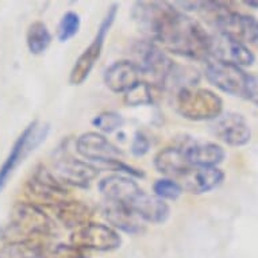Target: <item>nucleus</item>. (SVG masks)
<instances>
[{
    "instance_id": "nucleus-1",
    "label": "nucleus",
    "mask_w": 258,
    "mask_h": 258,
    "mask_svg": "<svg viewBox=\"0 0 258 258\" xmlns=\"http://www.w3.org/2000/svg\"><path fill=\"white\" fill-rule=\"evenodd\" d=\"M133 18L150 41L162 50L194 61H211V35L199 22L188 17L172 3L138 2Z\"/></svg>"
},
{
    "instance_id": "nucleus-2",
    "label": "nucleus",
    "mask_w": 258,
    "mask_h": 258,
    "mask_svg": "<svg viewBox=\"0 0 258 258\" xmlns=\"http://www.w3.org/2000/svg\"><path fill=\"white\" fill-rule=\"evenodd\" d=\"M54 231V223L42 208L33 203H18L0 229V239L6 243L35 241Z\"/></svg>"
},
{
    "instance_id": "nucleus-3",
    "label": "nucleus",
    "mask_w": 258,
    "mask_h": 258,
    "mask_svg": "<svg viewBox=\"0 0 258 258\" xmlns=\"http://www.w3.org/2000/svg\"><path fill=\"white\" fill-rule=\"evenodd\" d=\"M202 10L218 29V33L227 35L243 45H258V19L247 14L238 13L224 3L200 2Z\"/></svg>"
},
{
    "instance_id": "nucleus-4",
    "label": "nucleus",
    "mask_w": 258,
    "mask_h": 258,
    "mask_svg": "<svg viewBox=\"0 0 258 258\" xmlns=\"http://www.w3.org/2000/svg\"><path fill=\"white\" fill-rule=\"evenodd\" d=\"M176 110L182 118L192 122L215 120L223 112V100L210 89L189 87L176 92Z\"/></svg>"
},
{
    "instance_id": "nucleus-5",
    "label": "nucleus",
    "mask_w": 258,
    "mask_h": 258,
    "mask_svg": "<svg viewBox=\"0 0 258 258\" xmlns=\"http://www.w3.org/2000/svg\"><path fill=\"white\" fill-rule=\"evenodd\" d=\"M49 132L50 126L47 123L33 120L21 133V136L18 137L10 149L5 162L0 166V192L5 189L10 178L13 177L15 170L25 162L26 158L45 142Z\"/></svg>"
},
{
    "instance_id": "nucleus-6",
    "label": "nucleus",
    "mask_w": 258,
    "mask_h": 258,
    "mask_svg": "<svg viewBox=\"0 0 258 258\" xmlns=\"http://www.w3.org/2000/svg\"><path fill=\"white\" fill-rule=\"evenodd\" d=\"M116 14H118V5H112L103 18L92 42L89 43L88 47L76 59L69 75V83L72 85H81L89 77L92 69L95 68V65L102 55L104 41H106L107 34L110 33V29L114 25Z\"/></svg>"
},
{
    "instance_id": "nucleus-7",
    "label": "nucleus",
    "mask_w": 258,
    "mask_h": 258,
    "mask_svg": "<svg viewBox=\"0 0 258 258\" xmlns=\"http://www.w3.org/2000/svg\"><path fill=\"white\" fill-rule=\"evenodd\" d=\"M133 54L137 67L140 68L142 76H148L153 80V85L162 88L168 75L176 62L165 54L158 45L149 41H140L133 47Z\"/></svg>"
},
{
    "instance_id": "nucleus-8",
    "label": "nucleus",
    "mask_w": 258,
    "mask_h": 258,
    "mask_svg": "<svg viewBox=\"0 0 258 258\" xmlns=\"http://www.w3.org/2000/svg\"><path fill=\"white\" fill-rule=\"evenodd\" d=\"M27 195L31 198L30 203L38 206L45 204L49 207H54L63 200L69 199L68 189L50 173L46 168L38 166L27 181Z\"/></svg>"
},
{
    "instance_id": "nucleus-9",
    "label": "nucleus",
    "mask_w": 258,
    "mask_h": 258,
    "mask_svg": "<svg viewBox=\"0 0 258 258\" xmlns=\"http://www.w3.org/2000/svg\"><path fill=\"white\" fill-rule=\"evenodd\" d=\"M71 243L83 250L112 251L120 247L122 237L111 226L102 223H87L73 230Z\"/></svg>"
},
{
    "instance_id": "nucleus-10",
    "label": "nucleus",
    "mask_w": 258,
    "mask_h": 258,
    "mask_svg": "<svg viewBox=\"0 0 258 258\" xmlns=\"http://www.w3.org/2000/svg\"><path fill=\"white\" fill-rule=\"evenodd\" d=\"M204 73L206 79L222 92L245 99L249 73H246L241 67L212 59L207 62Z\"/></svg>"
},
{
    "instance_id": "nucleus-11",
    "label": "nucleus",
    "mask_w": 258,
    "mask_h": 258,
    "mask_svg": "<svg viewBox=\"0 0 258 258\" xmlns=\"http://www.w3.org/2000/svg\"><path fill=\"white\" fill-rule=\"evenodd\" d=\"M53 174L62 185L87 188L98 177L99 170L85 161L77 160L72 156H62L54 162Z\"/></svg>"
},
{
    "instance_id": "nucleus-12",
    "label": "nucleus",
    "mask_w": 258,
    "mask_h": 258,
    "mask_svg": "<svg viewBox=\"0 0 258 258\" xmlns=\"http://www.w3.org/2000/svg\"><path fill=\"white\" fill-rule=\"evenodd\" d=\"M212 122L214 136L229 146H245L251 140V128L241 114H220Z\"/></svg>"
},
{
    "instance_id": "nucleus-13",
    "label": "nucleus",
    "mask_w": 258,
    "mask_h": 258,
    "mask_svg": "<svg viewBox=\"0 0 258 258\" xmlns=\"http://www.w3.org/2000/svg\"><path fill=\"white\" fill-rule=\"evenodd\" d=\"M211 61H220L237 65V67H250L253 65L254 57L253 51L243 43L238 42L235 39L230 38L222 33H216L211 35Z\"/></svg>"
},
{
    "instance_id": "nucleus-14",
    "label": "nucleus",
    "mask_w": 258,
    "mask_h": 258,
    "mask_svg": "<svg viewBox=\"0 0 258 258\" xmlns=\"http://www.w3.org/2000/svg\"><path fill=\"white\" fill-rule=\"evenodd\" d=\"M224 180V173L219 168L196 166L190 164L184 173L176 180L182 190L192 195H202L215 189Z\"/></svg>"
},
{
    "instance_id": "nucleus-15",
    "label": "nucleus",
    "mask_w": 258,
    "mask_h": 258,
    "mask_svg": "<svg viewBox=\"0 0 258 258\" xmlns=\"http://www.w3.org/2000/svg\"><path fill=\"white\" fill-rule=\"evenodd\" d=\"M76 150L85 160L98 161L106 165L107 162L119 160L122 152L106 137L99 133H84L76 141Z\"/></svg>"
},
{
    "instance_id": "nucleus-16",
    "label": "nucleus",
    "mask_w": 258,
    "mask_h": 258,
    "mask_svg": "<svg viewBox=\"0 0 258 258\" xmlns=\"http://www.w3.org/2000/svg\"><path fill=\"white\" fill-rule=\"evenodd\" d=\"M186 161L196 166H210L216 168V165L222 164L226 157L224 149L220 145L210 141L194 140L188 138L178 145Z\"/></svg>"
},
{
    "instance_id": "nucleus-17",
    "label": "nucleus",
    "mask_w": 258,
    "mask_h": 258,
    "mask_svg": "<svg viewBox=\"0 0 258 258\" xmlns=\"http://www.w3.org/2000/svg\"><path fill=\"white\" fill-rule=\"evenodd\" d=\"M142 81V73L130 59L115 61L104 73V84L115 93H127Z\"/></svg>"
},
{
    "instance_id": "nucleus-18",
    "label": "nucleus",
    "mask_w": 258,
    "mask_h": 258,
    "mask_svg": "<svg viewBox=\"0 0 258 258\" xmlns=\"http://www.w3.org/2000/svg\"><path fill=\"white\" fill-rule=\"evenodd\" d=\"M142 222L161 224L165 223L169 218L170 208L165 200L157 198L156 195H149L145 190H141L134 199L127 204Z\"/></svg>"
},
{
    "instance_id": "nucleus-19",
    "label": "nucleus",
    "mask_w": 258,
    "mask_h": 258,
    "mask_svg": "<svg viewBox=\"0 0 258 258\" xmlns=\"http://www.w3.org/2000/svg\"><path fill=\"white\" fill-rule=\"evenodd\" d=\"M99 190L102 192L107 202L122 203L127 206L142 189L128 176L110 174L99 182Z\"/></svg>"
},
{
    "instance_id": "nucleus-20",
    "label": "nucleus",
    "mask_w": 258,
    "mask_h": 258,
    "mask_svg": "<svg viewBox=\"0 0 258 258\" xmlns=\"http://www.w3.org/2000/svg\"><path fill=\"white\" fill-rule=\"evenodd\" d=\"M103 215L115 230H120L127 234H141L145 231L142 220L122 203L107 202L103 207Z\"/></svg>"
},
{
    "instance_id": "nucleus-21",
    "label": "nucleus",
    "mask_w": 258,
    "mask_h": 258,
    "mask_svg": "<svg viewBox=\"0 0 258 258\" xmlns=\"http://www.w3.org/2000/svg\"><path fill=\"white\" fill-rule=\"evenodd\" d=\"M54 211L55 218L59 223H62L67 229L76 230L84 224L89 223L92 218V210L89 206L77 202V200H63L54 207H51Z\"/></svg>"
},
{
    "instance_id": "nucleus-22",
    "label": "nucleus",
    "mask_w": 258,
    "mask_h": 258,
    "mask_svg": "<svg viewBox=\"0 0 258 258\" xmlns=\"http://www.w3.org/2000/svg\"><path fill=\"white\" fill-rule=\"evenodd\" d=\"M190 164L186 161L178 146L165 148L160 150L154 157V166L165 177L177 180Z\"/></svg>"
},
{
    "instance_id": "nucleus-23",
    "label": "nucleus",
    "mask_w": 258,
    "mask_h": 258,
    "mask_svg": "<svg viewBox=\"0 0 258 258\" xmlns=\"http://www.w3.org/2000/svg\"><path fill=\"white\" fill-rule=\"evenodd\" d=\"M26 43L31 54H43L51 43V34L43 22H33L26 33Z\"/></svg>"
},
{
    "instance_id": "nucleus-24",
    "label": "nucleus",
    "mask_w": 258,
    "mask_h": 258,
    "mask_svg": "<svg viewBox=\"0 0 258 258\" xmlns=\"http://www.w3.org/2000/svg\"><path fill=\"white\" fill-rule=\"evenodd\" d=\"M43 247L37 241L6 243L0 249V258H41Z\"/></svg>"
},
{
    "instance_id": "nucleus-25",
    "label": "nucleus",
    "mask_w": 258,
    "mask_h": 258,
    "mask_svg": "<svg viewBox=\"0 0 258 258\" xmlns=\"http://www.w3.org/2000/svg\"><path fill=\"white\" fill-rule=\"evenodd\" d=\"M124 103L127 106H149L154 103L153 85L148 81H141L132 91L124 93Z\"/></svg>"
},
{
    "instance_id": "nucleus-26",
    "label": "nucleus",
    "mask_w": 258,
    "mask_h": 258,
    "mask_svg": "<svg viewBox=\"0 0 258 258\" xmlns=\"http://www.w3.org/2000/svg\"><path fill=\"white\" fill-rule=\"evenodd\" d=\"M80 27V15L75 11H68L59 21L58 29H57V38L59 42H68L69 39H72L79 33Z\"/></svg>"
},
{
    "instance_id": "nucleus-27",
    "label": "nucleus",
    "mask_w": 258,
    "mask_h": 258,
    "mask_svg": "<svg viewBox=\"0 0 258 258\" xmlns=\"http://www.w3.org/2000/svg\"><path fill=\"white\" fill-rule=\"evenodd\" d=\"M123 123H124V120H123L122 115L118 114V112H114V111L100 112L92 120L93 126L102 133H106V134L116 132L118 128L123 126Z\"/></svg>"
},
{
    "instance_id": "nucleus-28",
    "label": "nucleus",
    "mask_w": 258,
    "mask_h": 258,
    "mask_svg": "<svg viewBox=\"0 0 258 258\" xmlns=\"http://www.w3.org/2000/svg\"><path fill=\"white\" fill-rule=\"evenodd\" d=\"M153 190L154 195L162 200H177L184 192L178 182L168 177L158 178L153 184Z\"/></svg>"
},
{
    "instance_id": "nucleus-29",
    "label": "nucleus",
    "mask_w": 258,
    "mask_h": 258,
    "mask_svg": "<svg viewBox=\"0 0 258 258\" xmlns=\"http://www.w3.org/2000/svg\"><path fill=\"white\" fill-rule=\"evenodd\" d=\"M41 258H88V255L85 253V250L72 243L71 245L58 243V245L43 249Z\"/></svg>"
},
{
    "instance_id": "nucleus-30",
    "label": "nucleus",
    "mask_w": 258,
    "mask_h": 258,
    "mask_svg": "<svg viewBox=\"0 0 258 258\" xmlns=\"http://www.w3.org/2000/svg\"><path fill=\"white\" fill-rule=\"evenodd\" d=\"M150 150V141L142 132H137L132 142V153L136 157H142Z\"/></svg>"
},
{
    "instance_id": "nucleus-31",
    "label": "nucleus",
    "mask_w": 258,
    "mask_h": 258,
    "mask_svg": "<svg viewBox=\"0 0 258 258\" xmlns=\"http://www.w3.org/2000/svg\"><path fill=\"white\" fill-rule=\"evenodd\" d=\"M245 99L258 107V75H249Z\"/></svg>"
},
{
    "instance_id": "nucleus-32",
    "label": "nucleus",
    "mask_w": 258,
    "mask_h": 258,
    "mask_svg": "<svg viewBox=\"0 0 258 258\" xmlns=\"http://www.w3.org/2000/svg\"><path fill=\"white\" fill-rule=\"evenodd\" d=\"M245 5L250 6V7H257L258 9V2H246Z\"/></svg>"
}]
</instances>
